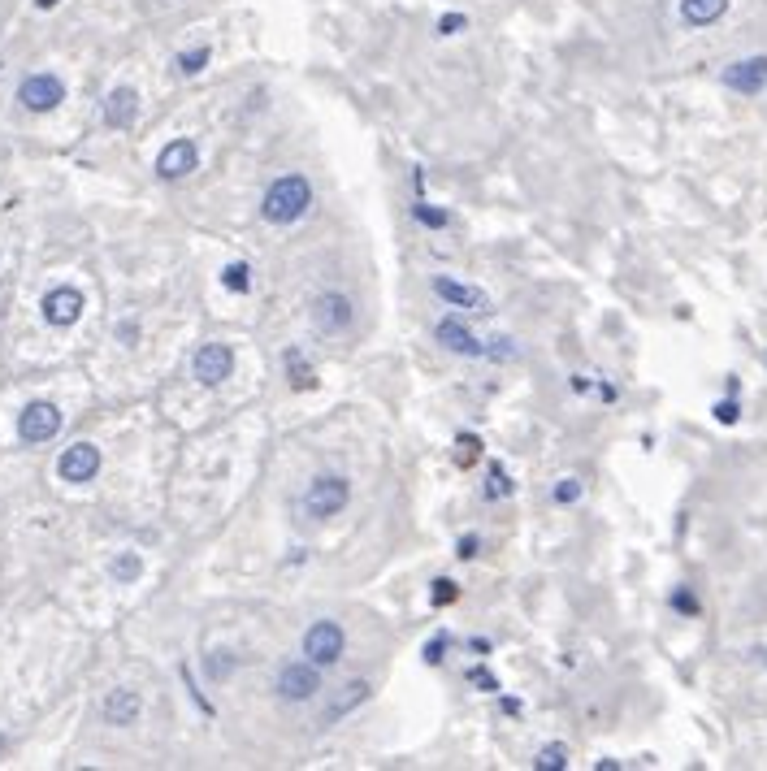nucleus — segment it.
Masks as SVG:
<instances>
[{"label": "nucleus", "mask_w": 767, "mask_h": 771, "mask_svg": "<svg viewBox=\"0 0 767 771\" xmlns=\"http://www.w3.org/2000/svg\"><path fill=\"white\" fill-rule=\"evenodd\" d=\"M195 165H200V152H195V143H191V139H174V143H165L161 156H156V174H161L165 182L187 178Z\"/></svg>", "instance_id": "12"}, {"label": "nucleus", "mask_w": 767, "mask_h": 771, "mask_svg": "<svg viewBox=\"0 0 767 771\" xmlns=\"http://www.w3.org/2000/svg\"><path fill=\"white\" fill-rule=\"evenodd\" d=\"M282 364H286V377H291V382L299 386V390H312V382H317V373H312V364L304 360V351H286L282 356Z\"/></svg>", "instance_id": "19"}, {"label": "nucleus", "mask_w": 767, "mask_h": 771, "mask_svg": "<svg viewBox=\"0 0 767 771\" xmlns=\"http://www.w3.org/2000/svg\"><path fill=\"white\" fill-rule=\"evenodd\" d=\"M208 57H213V52L208 48H195V52H182L178 57V74H200L204 65H208Z\"/></svg>", "instance_id": "22"}, {"label": "nucleus", "mask_w": 767, "mask_h": 771, "mask_svg": "<svg viewBox=\"0 0 767 771\" xmlns=\"http://www.w3.org/2000/svg\"><path fill=\"white\" fill-rule=\"evenodd\" d=\"M715 416H720L724 425H733V421H737V403H720V408H715Z\"/></svg>", "instance_id": "32"}, {"label": "nucleus", "mask_w": 767, "mask_h": 771, "mask_svg": "<svg viewBox=\"0 0 767 771\" xmlns=\"http://www.w3.org/2000/svg\"><path fill=\"white\" fill-rule=\"evenodd\" d=\"M57 429H61V412H57V403H48V399H35V403H26L22 416H18V438L22 442H48V438H57Z\"/></svg>", "instance_id": "5"}, {"label": "nucleus", "mask_w": 767, "mask_h": 771, "mask_svg": "<svg viewBox=\"0 0 767 771\" xmlns=\"http://www.w3.org/2000/svg\"><path fill=\"white\" fill-rule=\"evenodd\" d=\"M109 572H113V581H117V585H135V581L143 577V559H139L135 551H122V555L113 559V568H109Z\"/></svg>", "instance_id": "20"}, {"label": "nucleus", "mask_w": 767, "mask_h": 771, "mask_svg": "<svg viewBox=\"0 0 767 771\" xmlns=\"http://www.w3.org/2000/svg\"><path fill=\"white\" fill-rule=\"evenodd\" d=\"M455 447H460V451H455V460H460V464L468 468V464H473L477 455H481V438H473V434H460V442H455Z\"/></svg>", "instance_id": "23"}, {"label": "nucleus", "mask_w": 767, "mask_h": 771, "mask_svg": "<svg viewBox=\"0 0 767 771\" xmlns=\"http://www.w3.org/2000/svg\"><path fill=\"white\" fill-rule=\"evenodd\" d=\"M533 767H538V771H564V767H568V746H564V741H551V746H542L538 759H533Z\"/></svg>", "instance_id": "21"}, {"label": "nucleus", "mask_w": 767, "mask_h": 771, "mask_svg": "<svg viewBox=\"0 0 767 771\" xmlns=\"http://www.w3.org/2000/svg\"><path fill=\"white\" fill-rule=\"evenodd\" d=\"M464 26H468L464 13H442V18H438V35H460Z\"/></svg>", "instance_id": "28"}, {"label": "nucleus", "mask_w": 767, "mask_h": 771, "mask_svg": "<svg viewBox=\"0 0 767 771\" xmlns=\"http://www.w3.org/2000/svg\"><path fill=\"white\" fill-rule=\"evenodd\" d=\"M18 100H22V109H31V113H52L65 100V83L57 74H26L22 87H18Z\"/></svg>", "instance_id": "6"}, {"label": "nucleus", "mask_w": 767, "mask_h": 771, "mask_svg": "<svg viewBox=\"0 0 767 771\" xmlns=\"http://www.w3.org/2000/svg\"><path fill=\"white\" fill-rule=\"evenodd\" d=\"M416 221H425V226H434V230H442L447 226V213H442V208H429V204H416Z\"/></svg>", "instance_id": "26"}, {"label": "nucleus", "mask_w": 767, "mask_h": 771, "mask_svg": "<svg viewBox=\"0 0 767 771\" xmlns=\"http://www.w3.org/2000/svg\"><path fill=\"white\" fill-rule=\"evenodd\" d=\"M434 295L447 299L451 308H468V312H490V295L477 291V286L451 282V278H434Z\"/></svg>", "instance_id": "15"}, {"label": "nucleus", "mask_w": 767, "mask_h": 771, "mask_svg": "<svg viewBox=\"0 0 767 771\" xmlns=\"http://www.w3.org/2000/svg\"><path fill=\"white\" fill-rule=\"evenodd\" d=\"M503 494H512V481H507V473L499 464L490 468V486H486V499H503Z\"/></svg>", "instance_id": "25"}, {"label": "nucleus", "mask_w": 767, "mask_h": 771, "mask_svg": "<svg viewBox=\"0 0 767 771\" xmlns=\"http://www.w3.org/2000/svg\"><path fill=\"white\" fill-rule=\"evenodd\" d=\"M724 87L741 91V96H759L767 87V57H741L733 65H724Z\"/></svg>", "instance_id": "10"}, {"label": "nucleus", "mask_w": 767, "mask_h": 771, "mask_svg": "<svg viewBox=\"0 0 767 771\" xmlns=\"http://www.w3.org/2000/svg\"><path fill=\"white\" fill-rule=\"evenodd\" d=\"M464 676H468V681H473L477 689H486V694H494V689H499V681H494V676H490L486 668H468Z\"/></svg>", "instance_id": "30"}, {"label": "nucleus", "mask_w": 767, "mask_h": 771, "mask_svg": "<svg viewBox=\"0 0 767 771\" xmlns=\"http://www.w3.org/2000/svg\"><path fill=\"white\" fill-rule=\"evenodd\" d=\"M477 555V538H464L460 542V559H473Z\"/></svg>", "instance_id": "34"}, {"label": "nucleus", "mask_w": 767, "mask_h": 771, "mask_svg": "<svg viewBox=\"0 0 767 771\" xmlns=\"http://www.w3.org/2000/svg\"><path fill=\"white\" fill-rule=\"evenodd\" d=\"M52 5H57V0H39V9H52Z\"/></svg>", "instance_id": "35"}, {"label": "nucleus", "mask_w": 767, "mask_h": 771, "mask_svg": "<svg viewBox=\"0 0 767 771\" xmlns=\"http://www.w3.org/2000/svg\"><path fill=\"white\" fill-rule=\"evenodd\" d=\"M39 308H44V321H48V325L65 330V325H74L78 317H83V291H74V286H52Z\"/></svg>", "instance_id": "11"}, {"label": "nucleus", "mask_w": 767, "mask_h": 771, "mask_svg": "<svg viewBox=\"0 0 767 771\" xmlns=\"http://www.w3.org/2000/svg\"><path fill=\"white\" fill-rule=\"evenodd\" d=\"M135 117H139V91L135 87H113L109 96H104V126L130 130Z\"/></svg>", "instance_id": "13"}, {"label": "nucleus", "mask_w": 767, "mask_h": 771, "mask_svg": "<svg viewBox=\"0 0 767 771\" xmlns=\"http://www.w3.org/2000/svg\"><path fill=\"white\" fill-rule=\"evenodd\" d=\"M442 646H447V642H442V637H438L434 646H425V663H442Z\"/></svg>", "instance_id": "33"}, {"label": "nucleus", "mask_w": 767, "mask_h": 771, "mask_svg": "<svg viewBox=\"0 0 767 771\" xmlns=\"http://www.w3.org/2000/svg\"><path fill=\"white\" fill-rule=\"evenodd\" d=\"M343 646H347V637L334 620H317L304 633V655H308V663H317V668H334V663L343 659Z\"/></svg>", "instance_id": "3"}, {"label": "nucleus", "mask_w": 767, "mask_h": 771, "mask_svg": "<svg viewBox=\"0 0 767 771\" xmlns=\"http://www.w3.org/2000/svg\"><path fill=\"white\" fill-rule=\"evenodd\" d=\"M247 273H252V269H247V265H226V273H221V282H226L230 286V291H247V286H252V282H247Z\"/></svg>", "instance_id": "24"}, {"label": "nucleus", "mask_w": 767, "mask_h": 771, "mask_svg": "<svg viewBox=\"0 0 767 771\" xmlns=\"http://www.w3.org/2000/svg\"><path fill=\"white\" fill-rule=\"evenodd\" d=\"M347 503H351V481L338 477V473L317 477V481L308 486V494H304V512H308L312 520H330V516L343 512Z\"/></svg>", "instance_id": "2"}, {"label": "nucleus", "mask_w": 767, "mask_h": 771, "mask_svg": "<svg viewBox=\"0 0 767 771\" xmlns=\"http://www.w3.org/2000/svg\"><path fill=\"white\" fill-rule=\"evenodd\" d=\"M282 702H312L321 689V668L317 663H286L278 672V681H273Z\"/></svg>", "instance_id": "4"}, {"label": "nucleus", "mask_w": 767, "mask_h": 771, "mask_svg": "<svg viewBox=\"0 0 767 771\" xmlns=\"http://www.w3.org/2000/svg\"><path fill=\"white\" fill-rule=\"evenodd\" d=\"M57 473L61 481H70V486H83L100 473V447H91V442H74V447H65V455L57 460Z\"/></svg>", "instance_id": "9"}, {"label": "nucleus", "mask_w": 767, "mask_h": 771, "mask_svg": "<svg viewBox=\"0 0 767 771\" xmlns=\"http://www.w3.org/2000/svg\"><path fill=\"white\" fill-rule=\"evenodd\" d=\"M312 204V182L304 174H282L269 182L265 200H260V217L269 221V226H291L308 213Z\"/></svg>", "instance_id": "1"}, {"label": "nucleus", "mask_w": 767, "mask_h": 771, "mask_svg": "<svg viewBox=\"0 0 767 771\" xmlns=\"http://www.w3.org/2000/svg\"><path fill=\"white\" fill-rule=\"evenodd\" d=\"M208 676H213V681H226V676H230V659H208Z\"/></svg>", "instance_id": "31"}, {"label": "nucleus", "mask_w": 767, "mask_h": 771, "mask_svg": "<svg viewBox=\"0 0 767 771\" xmlns=\"http://www.w3.org/2000/svg\"><path fill=\"white\" fill-rule=\"evenodd\" d=\"M191 373L200 377L204 386H221L234 373V351L226 343H204L200 351H195V360H191Z\"/></svg>", "instance_id": "8"}, {"label": "nucleus", "mask_w": 767, "mask_h": 771, "mask_svg": "<svg viewBox=\"0 0 767 771\" xmlns=\"http://www.w3.org/2000/svg\"><path fill=\"white\" fill-rule=\"evenodd\" d=\"M434 338L447 351H455V356H481V343L473 338V330L460 321V317H442L438 325H434Z\"/></svg>", "instance_id": "16"}, {"label": "nucleus", "mask_w": 767, "mask_h": 771, "mask_svg": "<svg viewBox=\"0 0 767 771\" xmlns=\"http://www.w3.org/2000/svg\"><path fill=\"white\" fill-rule=\"evenodd\" d=\"M356 321V308H351V299L343 291H325L312 299V325L325 334H338V330H347V325Z\"/></svg>", "instance_id": "7"}, {"label": "nucleus", "mask_w": 767, "mask_h": 771, "mask_svg": "<svg viewBox=\"0 0 767 771\" xmlns=\"http://www.w3.org/2000/svg\"><path fill=\"white\" fill-rule=\"evenodd\" d=\"M724 9H728V0H681V18L689 26H711V22H720L724 18Z\"/></svg>", "instance_id": "18"}, {"label": "nucleus", "mask_w": 767, "mask_h": 771, "mask_svg": "<svg viewBox=\"0 0 767 771\" xmlns=\"http://www.w3.org/2000/svg\"><path fill=\"white\" fill-rule=\"evenodd\" d=\"M455 598H460V590H455V585L442 577V581H434V603L438 607H447V603H455Z\"/></svg>", "instance_id": "29"}, {"label": "nucleus", "mask_w": 767, "mask_h": 771, "mask_svg": "<svg viewBox=\"0 0 767 771\" xmlns=\"http://www.w3.org/2000/svg\"><path fill=\"white\" fill-rule=\"evenodd\" d=\"M577 499H581V481H577V477H564V481L555 486V503H577Z\"/></svg>", "instance_id": "27"}, {"label": "nucleus", "mask_w": 767, "mask_h": 771, "mask_svg": "<svg viewBox=\"0 0 767 771\" xmlns=\"http://www.w3.org/2000/svg\"><path fill=\"white\" fill-rule=\"evenodd\" d=\"M139 711H143V702L135 689H109L100 702V715H104V724H113V728H130L139 720Z\"/></svg>", "instance_id": "14"}, {"label": "nucleus", "mask_w": 767, "mask_h": 771, "mask_svg": "<svg viewBox=\"0 0 767 771\" xmlns=\"http://www.w3.org/2000/svg\"><path fill=\"white\" fill-rule=\"evenodd\" d=\"M364 698H369V681H347V685H343V689H338V694L330 698V707L321 711V724H325V728H330V724H338V720H343V715H351V711H356Z\"/></svg>", "instance_id": "17"}]
</instances>
